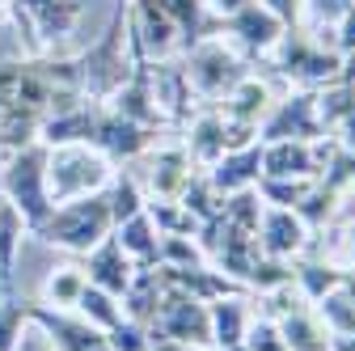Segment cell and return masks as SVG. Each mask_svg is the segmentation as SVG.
<instances>
[{
  "label": "cell",
  "mask_w": 355,
  "mask_h": 351,
  "mask_svg": "<svg viewBox=\"0 0 355 351\" xmlns=\"http://www.w3.org/2000/svg\"><path fill=\"white\" fill-rule=\"evenodd\" d=\"M114 178L110 157L102 148H94L89 140H72V144H47V195L51 207L68 203V199H85L106 191Z\"/></svg>",
  "instance_id": "cell-1"
},
{
  "label": "cell",
  "mask_w": 355,
  "mask_h": 351,
  "mask_svg": "<svg viewBox=\"0 0 355 351\" xmlns=\"http://www.w3.org/2000/svg\"><path fill=\"white\" fill-rule=\"evenodd\" d=\"M110 233H114V216H110L106 191L55 203L47 212V221L34 229V237H42L47 246H60V250H72V254H89L98 241H106Z\"/></svg>",
  "instance_id": "cell-2"
},
{
  "label": "cell",
  "mask_w": 355,
  "mask_h": 351,
  "mask_svg": "<svg viewBox=\"0 0 355 351\" xmlns=\"http://www.w3.org/2000/svg\"><path fill=\"white\" fill-rule=\"evenodd\" d=\"M0 199L13 203L21 212L26 229L34 233L51 212V195H47V144H26L13 148L0 161Z\"/></svg>",
  "instance_id": "cell-3"
},
{
  "label": "cell",
  "mask_w": 355,
  "mask_h": 351,
  "mask_svg": "<svg viewBox=\"0 0 355 351\" xmlns=\"http://www.w3.org/2000/svg\"><path fill=\"white\" fill-rule=\"evenodd\" d=\"M254 246H258V254L275 258V262L296 258L309 246V225L292 207L266 203V207H258V221H254Z\"/></svg>",
  "instance_id": "cell-4"
},
{
  "label": "cell",
  "mask_w": 355,
  "mask_h": 351,
  "mask_svg": "<svg viewBox=\"0 0 355 351\" xmlns=\"http://www.w3.org/2000/svg\"><path fill=\"white\" fill-rule=\"evenodd\" d=\"M127 34L144 55H157V60H165L178 42L187 38L182 26L173 22V13L161 5V0H136L131 13H127Z\"/></svg>",
  "instance_id": "cell-5"
},
{
  "label": "cell",
  "mask_w": 355,
  "mask_h": 351,
  "mask_svg": "<svg viewBox=\"0 0 355 351\" xmlns=\"http://www.w3.org/2000/svg\"><path fill=\"white\" fill-rule=\"evenodd\" d=\"M182 76H187V85H191L195 94L220 98V94H229L245 72H237L233 51H225L220 42H199V47L191 51V60H187V72Z\"/></svg>",
  "instance_id": "cell-6"
},
{
  "label": "cell",
  "mask_w": 355,
  "mask_h": 351,
  "mask_svg": "<svg viewBox=\"0 0 355 351\" xmlns=\"http://www.w3.org/2000/svg\"><path fill=\"white\" fill-rule=\"evenodd\" d=\"M229 34L241 42L245 51H258V55H271L279 47V38L288 34V22L275 13V9H266L262 0H245L241 9H233L225 17Z\"/></svg>",
  "instance_id": "cell-7"
},
{
  "label": "cell",
  "mask_w": 355,
  "mask_h": 351,
  "mask_svg": "<svg viewBox=\"0 0 355 351\" xmlns=\"http://www.w3.org/2000/svg\"><path fill=\"white\" fill-rule=\"evenodd\" d=\"M258 178H262V140L241 144V148H229L220 161L207 165V187H211L216 195H225V199L254 191Z\"/></svg>",
  "instance_id": "cell-8"
},
{
  "label": "cell",
  "mask_w": 355,
  "mask_h": 351,
  "mask_svg": "<svg viewBox=\"0 0 355 351\" xmlns=\"http://www.w3.org/2000/svg\"><path fill=\"white\" fill-rule=\"evenodd\" d=\"M322 131V114H318V98L296 94L271 106V114L262 119V140H313Z\"/></svg>",
  "instance_id": "cell-9"
},
{
  "label": "cell",
  "mask_w": 355,
  "mask_h": 351,
  "mask_svg": "<svg viewBox=\"0 0 355 351\" xmlns=\"http://www.w3.org/2000/svg\"><path fill=\"white\" fill-rule=\"evenodd\" d=\"M148 127L144 123H136V119H127V114H119L114 106L110 110H98V119H94V148H102L110 161H127V157H140L144 148H148Z\"/></svg>",
  "instance_id": "cell-10"
},
{
  "label": "cell",
  "mask_w": 355,
  "mask_h": 351,
  "mask_svg": "<svg viewBox=\"0 0 355 351\" xmlns=\"http://www.w3.org/2000/svg\"><path fill=\"white\" fill-rule=\"evenodd\" d=\"M80 271H85V280L94 284V288H106L110 296H119V300H123V292L131 288V280H136V271H140V267L123 254V246H119V241H114V233H110L106 241H98L94 250L85 254V267H80Z\"/></svg>",
  "instance_id": "cell-11"
},
{
  "label": "cell",
  "mask_w": 355,
  "mask_h": 351,
  "mask_svg": "<svg viewBox=\"0 0 355 351\" xmlns=\"http://www.w3.org/2000/svg\"><path fill=\"white\" fill-rule=\"evenodd\" d=\"M262 178H279V182L318 178L313 144L309 140H262Z\"/></svg>",
  "instance_id": "cell-12"
},
{
  "label": "cell",
  "mask_w": 355,
  "mask_h": 351,
  "mask_svg": "<svg viewBox=\"0 0 355 351\" xmlns=\"http://www.w3.org/2000/svg\"><path fill=\"white\" fill-rule=\"evenodd\" d=\"M275 51H284V55H288V60H284V68H288L292 76L313 80V85L334 80V76H338V68H343V55H338V51H322L318 42H309L304 34H284Z\"/></svg>",
  "instance_id": "cell-13"
},
{
  "label": "cell",
  "mask_w": 355,
  "mask_h": 351,
  "mask_svg": "<svg viewBox=\"0 0 355 351\" xmlns=\"http://www.w3.org/2000/svg\"><path fill=\"white\" fill-rule=\"evenodd\" d=\"M271 322L279 326L288 351H334V334L326 330V322L318 318V309L309 300H296L288 314H279Z\"/></svg>",
  "instance_id": "cell-14"
},
{
  "label": "cell",
  "mask_w": 355,
  "mask_h": 351,
  "mask_svg": "<svg viewBox=\"0 0 355 351\" xmlns=\"http://www.w3.org/2000/svg\"><path fill=\"white\" fill-rule=\"evenodd\" d=\"M318 318L326 322V330L334 339L343 334H355V271H343L318 300H313Z\"/></svg>",
  "instance_id": "cell-15"
},
{
  "label": "cell",
  "mask_w": 355,
  "mask_h": 351,
  "mask_svg": "<svg viewBox=\"0 0 355 351\" xmlns=\"http://www.w3.org/2000/svg\"><path fill=\"white\" fill-rule=\"evenodd\" d=\"M207 322H211V347L216 351H241V339L250 330L245 300H237V296L207 300Z\"/></svg>",
  "instance_id": "cell-16"
},
{
  "label": "cell",
  "mask_w": 355,
  "mask_h": 351,
  "mask_svg": "<svg viewBox=\"0 0 355 351\" xmlns=\"http://www.w3.org/2000/svg\"><path fill=\"white\" fill-rule=\"evenodd\" d=\"M114 241L123 246V254L136 262V267H153V262L161 258V229H157V221L148 216V207L136 212L131 221L114 225Z\"/></svg>",
  "instance_id": "cell-17"
},
{
  "label": "cell",
  "mask_w": 355,
  "mask_h": 351,
  "mask_svg": "<svg viewBox=\"0 0 355 351\" xmlns=\"http://www.w3.org/2000/svg\"><path fill=\"white\" fill-rule=\"evenodd\" d=\"M191 157L187 148H157L153 153V195L157 199H182L191 187Z\"/></svg>",
  "instance_id": "cell-18"
},
{
  "label": "cell",
  "mask_w": 355,
  "mask_h": 351,
  "mask_svg": "<svg viewBox=\"0 0 355 351\" xmlns=\"http://www.w3.org/2000/svg\"><path fill=\"white\" fill-rule=\"evenodd\" d=\"M229 153V131H225V119H220L216 110L199 114L191 123V136H187V157L199 161V165H211Z\"/></svg>",
  "instance_id": "cell-19"
},
{
  "label": "cell",
  "mask_w": 355,
  "mask_h": 351,
  "mask_svg": "<svg viewBox=\"0 0 355 351\" xmlns=\"http://www.w3.org/2000/svg\"><path fill=\"white\" fill-rule=\"evenodd\" d=\"M26 233H30V229H26V221H21V212H17L13 203L0 199V288H5V292H9V284H13V262H17V246H21Z\"/></svg>",
  "instance_id": "cell-20"
},
{
  "label": "cell",
  "mask_w": 355,
  "mask_h": 351,
  "mask_svg": "<svg viewBox=\"0 0 355 351\" xmlns=\"http://www.w3.org/2000/svg\"><path fill=\"white\" fill-rule=\"evenodd\" d=\"M76 314L85 318V322H94L98 330H114L127 314H123V300L119 296H110L106 288H94V284H85V292H80V300H76Z\"/></svg>",
  "instance_id": "cell-21"
},
{
  "label": "cell",
  "mask_w": 355,
  "mask_h": 351,
  "mask_svg": "<svg viewBox=\"0 0 355 351\" xmlns=\"http://www.w3.org/2000/svg\"><path fill=\"white\" fill-rule=\"evenodd\" d=\"M85 284L89 280H85L80 267H55L47 280H42V305H47V309H76Z\"/></svg>",
  "instance_id": "cell-22"
},
{
  "label": "cell",
  "mask_w": 355,
  "mask_h": 351,
  "mask_svg": "<svg viewBox=\"0 0 355 351\" xmlns=\"http://www.w3.org/2000/svg\"><path fill=\"white\" fill-rule=\"evenodd\" d=\"M106 199H110V216H114V225L131 221L136 212H144V207H148L131 173H119V178H110V187H106Z\"/></svg>",
  "instance_id": "cell-23"
},
{
  "label": "cell",
  "mask_w": 355,
  "mask_h": 351,
  "mask_svg": "<svg viewBox=\"0 0 355 351\" xmlns=\"http://www.w3.org/2000/svg\"><path fill=\"white\" fill-rule=\"evenodd\" d=\"M26 305L0 300V351H21V330H26Z\"/></svg>",
  "instance_id": "cell-24"
},
{
  "label": "cell",
  "mask_w": 355,
  "mask_h": 351,
  "mask_svg": "<svg viewBox=\"0 0 355 351\" xmlns=\"http://www.w3.org/2000/svg\"><path fill=\"white\" fill-rule=\"evenodd\" d=\"M292 275L304 284V300L313 305V300H318V296H322V292H326V288H330L338 275H343V271H334V267H322V262H300V267H296Z\"/></svg>",
  "instance_id": "cell-25"
},
{
  "label": "cell",
  "mask_w": 355,
  "mask_h": 351,
  "mask_svg": "<svg viewBox=\"0 0 355 351\" xmlns=\"http://www.w3.org/2000/svg\"><path fill=\"white\" fill-rule=\"evenodd\" d=\"M241 351H288L284 347V334L271 318H262V322H250L245 339H241Z\"/></svg>",
  "instance_id": "cell-26"
},
{
  "label": "cell",
  "mask_w": 355,
  "mask_h": 351,
  "mask_svg": "<svg viewBox=\"0 0 355 351\" xmlns=\"http://www.w3.org/2000/svg\"><path fill=\"white\" fill-rule=\"evenodd\" d=\"M161 5L173 13V22L182 26V34L191 38V30H199V13H203V0H161Z\"/></svg>",
  "instance_id": "cell-27"
},
{
  "label": "cell",
  "mask_w": 355,
  "mask_h": 351,
  "mask_svg": "<svg viewBox=\"0 0 355 351\" xmlns=\"http://www.w3.org/2000/svg\"><path fill=\"white\" fill-rule=\"evenodd\" d=\"M334 30H338V38H334V51L338 55H347V51H355V0L334 17Z\"/></svg>",
  "instance_id": "cell-28"
},
{
  "label": "cell",
  "mask_w": 355,
  "mask_h": 351,
  "mask_svg": "<svg viewBox=\"0 0 355 351\" xmlns=\"http://www.w3.org/2000/svg\"><path fill=\"white\" fill-rule=\"evenodd\" d=\"M334 351H355V334H343V339H334Z\"/></svg>",
  "instance_id": "cell-29"
},
{
  "label": "cell",
  "mask_w": 355,
  "mask_h": 351,
  "mask_svg": "<svg viewBox=\"0 0 355 351\" xmlns=\"http://www.w3.org/2000/svg\"><path fill=\"white\" fill-rule=\"evenodd\" d=\"M187 351H203V347H187Z\"/></svg>",
  "instance_id": "cell-30"
}]
</instances>
